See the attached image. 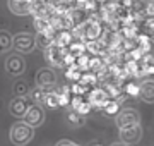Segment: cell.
Instances as JSON below:
<instances>
[{"label": "cell", "instance_id": "9", "mask_svg": "<svg viewBox=\"0 0 154 146\" xmlns=\"http://www.w3.org/2000/svg\"><path fill=\"white\" fill-rule=\"evenodd\" d=\"M29 105H31V103H29V100H26V96H16V98L11 101L9 110H11V113L14 117H22V115L26 113Z\"/></svg>", "mask_w": 154, "mask_h": 146}, {"label": "cell", "instance_id": "10", "mask_svg": "<svg viewBox=\"0 0 154 146\" xmlns=\"http://www.w3.org/2000/svg\"><path fill=\"white\" fill-rule=\"evenodd\" d=\"M9 7L14 14L19 16H28L33 12V4L29 0H9Z\"/></svg>", "mask_w": 154, "mask_h": 146}, {"label": "cell", "instance_id": "3", "mask_svg": "<svg viewBox=\"0 0 154 146\" xmlns=\"http://www.w3.org/2000/svg\"><path fill=\"white\" fill-rule=\"evenodd\" d=\"M12 45L16 46L17 52L28 53V52H31L34 46H36V41H34V38L31 36V34L21 33V34H17L16 38H12Z\"/></svg>", "mask_w": 154, "mask_h": 146}, {"label": "cell", "instance_id": "24", "mask_svg": "<svg viewBox=\"0 0 154 146\" xmlns=\"http://www.w3.org/2000/svg\"><path fill=\"white\" fill-rule=\"evenodd\" d=\"M111 146H128V144H125V143H115V144H111Z\"/></svg>", "mask_w": 154, "mask_h": 146}, {"label": "cell", "instance_id": "25", "mask_svg": "<svg viewBox=\"0 0 154 146\" xmlns=\"http://www.w3.org/2000/svg\"><path fill=\"white\" fill-rule=\"evenodd\" d=\"M96 146H99V144H96Z\"/></svg>", "mask_w": 154, "mask_h": 146}, {"label": "cell", "instance_id": "5", "mask_svg": "<svg viewBox=\"0 0 154 146\" xmlns=\"http://www.w3.org/2000/svg\"><path fill=\"white\" fill-rule=\"evenodd\" d=\"M142 136V129L139 124H134V125H128V127H123L120 129V139L122 143L125 144H132V143H137Z\"/></svg>", "mask_w": 154, "mask_h": 146}, {"label": "cell", "instance_id": "13", "mask_svg": "<svg viewBox=\"0 0 154 146\" xmlns=\"http://www.w3.org/2000/svg\"><path fill=\"white\" fill-rule=\"evenodd\" d=\"M139 95L144 101L147 103H154V81H146L142 86L139 88Z\"/></svg>", "mask_w": 154, "mask_h": 146}, {"label": "cell", "instance_id": "20", "mask_svg": "<svg viewBox=\"0 0 154 146\" xmlns=\"http://www.w3.org/2000/svg\"><path fill=\"white\" fill-rule=\"evenodd\" d=\"M45 105H48V107L55 108L58 107V96H57V93H46V100H45Z\"/></svg>", "mask_w": 154, "mask_h": 146}, {"label": "cell", "instance_id": "18", "mask_svg": "<svg viewBox=\"0 0 154 146\" xmlns=\"http://www.w3.org/2000/svg\"><path fill=\"white\" fill-rule=\"evenodd\" d=\"M12 46V36L7 31H0V52Z\"/></svg>", "mask_w": 154, "mask_h": 146}, {"label": "cell", "instance_id": "12", "mask_svg": "<svg viewBox=\"0 0 154 146\" xmlns=\"http://www.w3.org/2000/svg\"><path fill=\"white\" fill-rule=\"evenodd\" d=\"M88 100L93 107H101L106 100H110V95L106 93V90H101V88H96V90L89 91Z\"/></svg>", "mask_w": 154, "mask_h": 146}, {"label": "cell", "instance_id": "1", "mask_svg": "<svg viewBox=\"0 0 154 146\" xmlns=\"http://www.w3.org/2000/svg\"><path fill=\"white\" fill-rule=\"evenodd\" d=\"M33 136H34L33 127H31L29 124H26L24 120H22V122H16L11 129V141L17 146L28 144L29 141L33 139Z\"/></svg>", "mask_w": 154, "mask_h": 146}, {"label": "cell", "instance_id": "21", "mask_svg": "<svg viewBox=\"0 0 154 146\" xmlns=\"http://www.w3.org/2000/svg\"><path fill=\"white\" fill-rule=\"evenodd\" d=\"M14 93H16V96H26V93H28V84L26 83H17L14 86Z\"/></svg>", "mask_w": 154, "mask_h": 146}, {"label": "cell", "instance_id": "15", "mask_svg": "<svg viewBox=\"0 0 154 146\" xmlns=\"http://www.w3.org/2000/svg\"><path fill=\"white\" fill-rule=\"evenodd\" d=\"M46 93H48V91L45 90V88L38 86L36 90L31 91V100H33L36 105H45V100H46Z\"/></svg>", "mask_w": 154, "mask_h": 146}, {"label": "cell", "instance_id": "6", "mask_svg": "<svg viewBox=\"0 0 154 146\" xmlns=\"http://www.w3.org/2000/svg\"><path fill=\"white\" fill-rule=\"evenodd\" d=\"M5 69L7 72L12 74V76H21L24 72V69H26V62H24V59L21 55L12 53V55H9V59L5 62Z\"/></svg>", "mask_w": 154, "mask_h": 146}, {"label": "cell", "instance_id": "4", "mask_svg": "<svg viewBox=\"0 0 154 146\" xmlns=\"http://www.w3.org/2000/svg\"><path fill=\"white\" fill-rule=\"evenodd\" d=\"M140 122V117H139L137 110H134V108H125V110H122L118 113V117H116V125L123 129V127H128V125H134V124H139Z\"/></svg>", "mask_w": 154, "mask_h": 146}, {"label": "cell", "instance_id": "23", "mask_svg": "<svg viewBox=\"0 0 154 146\" xmlns=\"http://www.w3.org/2000/svg\"><path fill=\"white\" fill-rule=\"evenodd\" d=\"M57 146H79V144H75V143H72V141H69V139H62V141L57 143Z\"/></svg>", "mask_w": 154, "mask_h": 146}, {"label": "cell", "instance_id": "8", "mask_svg": "<svg viewBox=\"0 0 154 146\" xmlns=\"http://www.w3.org/2000/svg\"><path fill=\"white\" fill-rule=\"evenodd\" d=\"M45 50H46V59H48L50 64H53V65H62V64H63V57H65L63 46H58V45H55V43H51V45L46 46Z\"/></svg>", "mask_w": 154, "mask_h": 146}, {"label": "cell", "instance_id": "26", "mask_svg": "<svg viewBox=\"0 0 154 146\" xmlns=\"http://www.w3.org/2000/svg\"><path fill=\"white\" fill-rule=\"evenodd\" d=\"M29 2H31V0H29Z\"/></svg>", "mask_w": 154, "mask_h": 146}, {"label": "cell", "instance_id": "7", "mask_svg": "<svg viewBox=\"0 0 154 146\" xmlns=\"http://www.w3.org/2000/svg\"><path fill=\"white\" fill-rule=\"evenodd\" d=\"M36 83H38V86H41V88H45V90L55 86L57 76H55V72H53V69H50V67L39 69L38 74H36Z\"/></svg>", "mask_w": 154, "mask_h": 146}, {"label": "cell", "instance_id": "17", "mask_svg": "<svg viewBox=\"0 0 154 146\" xmlns=\"http://www.w3.org/2000/svg\"><path fill=\"white\" fill-rule=\"evenodd\" d=\"M84 34L88 40H94L99 36V26L96 23H89L86 24V29H84Z\"/></svg>", "mask_w": 154, "mask_h": 146}, {"label": "cell", "instance_id": "22", "mask_svg": "<svg viewBox=\"0 0 154 146\" xmlns=\"http://www.w3.org/2000/svg\"><path fill=\"white\" fill-rule=\"evenodd\" d=\"M125 91H127V95L137 96V95H139V86H135V84H127Z\"/></svg>", "mask_w": 154, "mask_h": 146}, {"label": "cell", "instance_id": "14", "mask_svg": "<svg viewBox=\"0 0 154 146\" xmlns=\"http://www.w3.org/2000/svg\"><path fill=\"white\" fill-rule=\"evenodd\" d=\"M101 108H103V112L108 115V117H113V115H116L118 113V110H120V105H118V101L115 100H106L103 105H101Z\"/></svg>", "mask_w": 154, "mask_h": 146}, {"label": "cell", "instance_id": "19", "mask_svg": "<svg viewBox=\"0 0 154 146\" xmlns=\"http://www.w3.org/2000/svg\"><path fill=\"white\" fill-rule=\"evenodd\" d=\"M67 120H69V122H70L74 127H79V125H82V122H84L82 115H81V113H77L75 110L67 113Z\"/></svg>", "mask_w": 154, "mask_h": 146}, {"label": "cell", "instance_id": "11", "mask_svg": "<svg viewBox=\"0 0 154 146\" xmlns=\"http://www.w3.org/2000/svg\"><path fill=\"white\" fill-rule=\"evenodd\" d=\"M70 103H72V107H74V110L77 113H81V115H88L91 112V108H93V105L89 103V100L84 98L82 95H75L70 100Z\"/></svg>", "mask_w": 154, "mask_h": 146}, {"label": "cell", "instance_id": "16", "mask_svg": "<svg viewBox=\"0 0 154 146\" xmlns=\"http://www.w3.org/2000/svg\"><path fill=\"white\" fill-rule=\"evenodd\" d=\"M34 41H36V45H38L39 48H43L45 50L46 46H50L51 43H53V36H50L48 33H39Z\"/></svg>", "mask_w": 154, "mask_h": 146}, {"label": "cell", "instance_id": "2", "mask_svg": "<svg viewBox=\"0 0 154 146\" xmlns=\"http://www.w3.org/2000/svg\"><path fill=\"white\" fill-rule=\"evenodd\" d=\"M24 117V122L29 124L31 127H38V125H41V124L45 122V112L43 108H41V105H29L28 110H26V113L22 115Z\"/></svg>", "mask_w": 154, "mask_h": 146}]
</instances>
